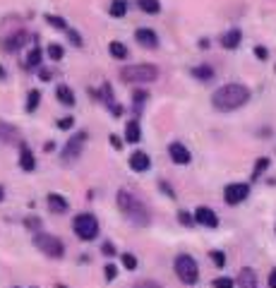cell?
Wrapping results in <instances>:
<instances>
[{"label":"cell","mask_w":276,"mask_h":288,"mask_svg":"<svg viewBox=\"0 0 276 288\" xmlns=\"http://www.w3.org/2000/svg\"><path fill=\"white\" fill-rule=\"evenodd\" d=\"M72 228L79 240H94L99 235V221L94 214H77L72 221Z\"/></svg>","instance_id":"5b68a950"},{"label":"cell","mask_w":276,"mask_h":288,"mask_svg":"<svg viewBox=\"0 0 276 288\" xmlns=\"http://www.w3.org/2000/svg\"><path fill=\"white\" fill-rule=\"evenodd\" d=\"M120 259H123V267H125V269H137V257H135V254H130V252H125V254H123V257H120Z\"/></svg>","instance_id":"f546056e"},{"label":"cell","mask_w":276,"mask_h":288,"mask_svg":"<svg viewBox=\"0 0 276 288\" xmlns=\"http://www.w3.org/2000/svg\"><path fill=\"white\" fill-rule=\"evenodd\" d=\"M101 250H104V254H115V248H113V243H104V248H101Z\"/></svg>","instance_id":"f35d334b"},{"label":"cell","mask_w":276,"mask_h":288,"mask_svg":"<svg viewBox=\"0 0 276 288\" xmlns=\"http://www.w3.org/2000/svg\"><path fill=\"white\" fill-rule=\"evenodd\" d=\"M68 34H70V41H72V43H74V46H77V48H82V46H84V41H82V36L77 34L74 29H68Z\"/></svg>","instance_id":"836d02e7"},{"label":"cell","mask_w":276,"mask_h":288,"mask_svg":"<svg viewBox=\"0 0 276 288\" xmlns=\"http://www.w3.org/2000/svg\"><path fill=\"white\" fill-rule=\"evenodd\" d=\"M175 274H178V279H180L183 284H187V286L197 284V279H200V267H197L195 257H190V254H178V257H175Z\"/></svg>","instance_id":"277c9868"},{"label":"cell","mask_w":276,"mask_h":288,"mask_svg":"<svg viewBox=\"0 0 276 288\" xmlns=\"http://www.w3.org/2000/svg\"><path fill=\"white\" fill-rule=\"evenodd\" d=\"M34 245H36L43 254L53 257V259H60V257L65 254V245H63V240H60V238H55V235H51V233H36L34 235Z\"/></svg>","instance_id":"8992f818"},{"label":"cell","mask_w":276,"mask_h":288,"mask_svg":"<svg viewBox=\"0 0 276 288\" xmlns=\"http://www.w3.org/2000/svg\"><path fill=\"white\" fill-rule=\"evenodd\" d=\"M211 286L214 288H233V279H228V276H219V279H214V281H211Z\"/></svg>","instance_id":"1f68e13d"},{"label":"cell","mask_w":276,"mask_h":288,"mask_svg":"<svg viewBox=\"0 0 276 288\" xmlns=\"http://www.w3.org/2000/svg\"><path fill=\"white\" fill-rule=\"evenodd\" d=\"M178 218L183 221L185 226H192V216L187 214V212H178Z\"/></svg>","instance_id":"74e56055"},{"label":"cell","mask_w":276,"mask_h":288,"mask_svg":"<svg viewBox=\"0 0 276 288\" xmlns=\"http://www.w3.org/2000/svg\"><path fill=\"white\" fill-rule=\"evenodd\" d=\"M192 221H197L200 226H207V228H216L219 226V216H216L214 209H209V207H197Z\"/></svg>","instance_id":"9c48e42d"},{"label":"cell","mask_w":276,"mask_h":288,"mask_svg":"<svg viewBox=\"0 0 276 288\" xmlns=\"http://www.w3.org/2000/svg\"><path fill=\"white\" fill-rule=\"evenodd\" d=\"M267 168H269V159H267V156L257 159V163H255V171H252V178H259V176H262Z\"/></svg>","instance_id":"83f0119b"},{"label":"cell","mask_w":276,"mask_h":288,"mask_svg":"<svg viewBox=\"0 0 276 288\" xmlns=\"http://www.w3.org/2000/svg\"><path fill=\"white\" fill-rule=\"evenodd\" d=\"M135 38H137V43H139V46H144V48H159V36H156L154 29L142 27V29H137V32H135Z\"/></svg>","instance_id":"30bf717a"},{"label":"cell","mask_w":276,"mask_h":288,"mask_svg":"<svg viewBox=\"0 0 276 288\" xmlns=\"http://www.w3.org/2000/svg\"><path fill=\"white\" fill-rule=\"evenodd\" d=\"M125 140L132 142V144H137L139 140H142V127H139L137 120H130L128 125H125Z\"/></svg>","instance_id":"ffe728a7"},{"label":"cell","mask_w":276,"mask_h":288,"mask_svg":"<svg viewBox=\"0 0 276 288\" xmlns=\"http://www.w3.org/2000/svg\"><path fill=\"white\" fill-rule=\"evenodd\" d=\"M209 257H211V262L216 264V267H226V254L221 250H211L209 252Z\"/></svg>","instance_id":"4dcf8cb0"},{"label":"cell","mask_w":276,"mask_h":288,"mask_svg":"<svg viewBox=\"0 0 276 288\" xmlns=\"http://www.w3.org/2000/svg\"><path fill=\"white\" fill-rule=\"evenodd\" d=\"M269 288H276V269L269 271Z\"/></svg>","instance_id":"b9f144b4"},{"label":"cell","mask_w":276,"mask_h":288,"mask_svg":"<svg viewBox=\"0 0 276 288\" xmlns=\"http://www.w3.org/2000/svg\"><path fill=\"white\" fill-rule=\"evenodd\" d=\"M240 41H242V32H240V29H228L226 34L221 36V46H223L226 51H233V48H238Z\"/></svg>","instance_id":"9a60e30c"},{"label":"cell","mask_w":276,"mask_h":288,"mask_svg":"<svg viewBox=\"0 0 276 288\" xmlns=\"http://www.w3.org/2000/svg\"><path fill=\"white\" fill-rule=\"evenodd\" d=\"M63 55H65V51H63L60 43H51V46H48V58H51V60H63Z\"/></svg>","instance_id":"f1b7e54d"},{"label":"cell","mask_w":276,"mask_h":288,"mask_svg":"<svg viewBox=\"0 0 276 288\" xmlns=\"http://www.w3.org/2000/svg\"><path fill=\"white\" fill-rule=\"evenodd\" d=\"M27 38H29L27 29H22V32H17L15 36H10V38H7L5 43H0V46H2V48H5L7 53H15V51H19V48H22V46L27 43Z\"/></svg>","instance_id":"4fadbf2b"},{"label":"cell","mask_w":276,"mask_h":288,"mask_svg":"<svg viewBox=\"0 0 276 288\" xmlns=\"http://www.w3.org/2000/svg\"><path fill=\"white\" fill-rule=\"evenodd\" d=\"M110 144H113L115 149H123V142L118 140V135H110Z\"/></svg>","instance_id":"60d3db41"},{"label":"cell","mask_w":276,"mask_h":288,"mask_svg":"<svg viewBox=\"0 0 276 288\" xmlns=\"http://www.w3.org/2000/svg\"><path fill=\"white\" fill-rule=\"evenodd\" d=\"M104 274H106V279H108V281H113V279H115V274H118V269H115V264H106V269H104Z\"/></svg>","instance_id":"d590c367"},{"label":"cell","mask_w":276,"mask_h":288,"mask_svg":"<svg viewBox=\"0 0 276 288\" xmlns=\"http://www.w3.org/2000/svg\"><path fill=\"white\" fill-rule=\"evenodd\" d=\"M38 101H41V91L38 89H32L29 96H27V113H34L38 108Z\"/></svg>","instance_id":"d4e9b609"},{"label":"cell","mask_w":276,"mask_h":288,"mask_svg":"<svg viewBox=\"0 0 276 288\" xmlns=\"http://www.w3.org/2000/svg\"><path fill=\"white\" fill-rule=\"evenodd\" d=\"M147 99H149V94H147V91H139V89H137L135 94H132V101H135V106H137V108L142 106V104H144Z\"/></svg>","instance_id":"d6a6232c"},{"label":"cell","mask_w":276,"mask_h":288,"mask_svg":"<svg viewBox=\"0 0 276 288\" xmlns=\"http://www.w3.org/2000/svg\"><path fill=\"white\" fill-rule=\"evenodd\" d=\"M2 197H5V190H2V187H0V202H2Z\"/></svg>","instance_id":"f6af8a7d"},{"label":"cell","mask_w":276,"mask_h":288,"mask_svg":"<svg viewBox=\"0 0 276 288\" xmlns=\"http://www.w3.org/2000/svg\"><path fill=\"white\" fill-rule=\"evenodd\" d=\"M38 77H41L43 82H48V79H51V70H38Z\"/></svg>","instance_id":"7bdbcfd3"},{"label":"cell","mask_w":276,"mask_h":288,"mask_svg":"<svg viewBox=\"0 0 276 288\" xmlns=\"http://www.w3.org/2000/svg\"><path fill=\"white\" fill-rule=\"evenodd\" d=\"M0 142L5 144L19 142V130L15 125H10V123H5L2 118H0Z\"/></svg>","instance_id":"5bb4252c"},{"label":"cell","mask_w":276,"mask_h":288,"mask_svg":"<svg viewBox=\"0 0 276 288\" xmlns=\"http://www.w3.org/2000/svg\"><path fill=\"white\" fill-rule=\"evenodd\" d=\"M46 22H48L51 27H55V29H65V32H68V22L63 17H58V15H46Z\"/></svg>","instance_id":"4316f807"},{"label":"cell","mask_w":276,"mask_h":288,"mask_svg":"<svg viewBox=\"0 0 276 288\" xmlns=\"http://www.w3.org/2000/svg\"><path fill=\"white\" fill-rule=\"evenodd\" d=\"M250 89L240 82H231V84H223L221 89L214 91L211 96V106L221 110V113H228V110H236V108H242L247 101H250Z\"/></svg>","instance_id":"6da1fadb"},{"label":"cell","mask_w":276,"mask_h":288,"mask_svg":"<svg viewBox=\"0 0 276 288\" xmlns=\"http://www.w3.org/2000/svg\"><path fill=\"white\" fill-rule=\"evenodd\" d=\"M137 5H139V10L147 12V15H159V12H161V2H159V0H137Z\"/></svg>","instance_id":"603a6c76"},{"label":"cell","mask_w":276,"mask_h":288,"mask_svg":"<svg viewBox=\"0 0 276 288\" xmlns=\"http://www.w3.org/2000/svg\"><path fill=\"white\" fill-rule=\"evenodd\" d=\"M38 65H41V48L34 46L29 51V55H27V68H38Z\"/></svg>","instance_id":"484cf974"},{"label":"cell","mask_w":276,"mask_h":288,"mask_svg":"<svg viewBox=\"0 0 276 288\" xmlns=\"http://www.w3.org/2000/svg\"><path fill=\"white\" fill-rule=\"evenodd\" d=\"M120 79L128 84H149L159 79V68L149 65V63H139V65H125L120 68Z\"/></svg>","instance_id":"3957f363"},{"label":"cell","mask_w":276,"mask_h":288,"mask_svg":"<svg viewBox=\"0 0 276 288\" xmlns=\"http://www.w3.org/2000/svg\"><path fill=\"white\" fill-rule=\"evenodd\" d=\"M132 288H161V284H156V281H137Z\"/></svg>","instance_id":"e575fe53"},{"label":"cell","mask_w":276,"mask_h":288,"mask_svg":"<svg viewBox=\"0 0 276 288\" xmlns=\"http://www.w3.org/2000/svg\"><path fill=\"white\" fill-rule=\"evenodd\" d=\"M238 286L240 288H257V276H255V271L250 269V267L240 269V274H238Z\"/></svg>","instance_id":"ac0fdd59"},{"label":"cell","mask_w":276,"mask_h":288,"mask_svg":"<svg viewBox=\"0 0 276 288\" xmlns=\"http://www.w3.org/2000/svg\"><path fill=\"white\" fill-rule=\"evenodd\" d=\"M115 202H118V209L125 214V218H128V221H132L135 226H149L151 214H149L147 204H144L139 197H135V195H132V192H128V190H118V197H115Z\"/></svg>","instance_id":"7a4b0ae2"},{"label":"cell","mask_w":276,"mask_h":288,"mask_svg":"<svg viewBox=\"0 0 276 288\" xmlns=\"http://www.w3.org/2000/svg\"><path fill=\"white\" fill-rule=\"evenodd\" d=\"M55 96H58V101H60L63 106H74V91L70 89L68 84H58Z\"/></svg>","instance_id":"d6986e66"},{"label":"cell","mask_w":276,"mask_h":288,"mask_svg":"<svg viewBox=\"0 0 276 288\" xmlns=\"http://www.w3.org/2000/svg\"><path fill=\"white\" fill-rule=\"evenodd\" d=\"M255 55H257L259 60H267V48H262V46H257V48H255Z\"/></svg>","instance_id":"ab89813d"},{"label":"cell","mask_w":276,"mask_h":288,"mask_svg":"<svg viewBox=\"0 0 276 288\" xmlns=\"http://www.w3.org/2000/svg\"><path fill=\"white\" fill-rule=\"evenodd\" d=\"M149 166H151V159H149V154H144V151H135L130 156V168L135 173H144V171H149Z\"/></svg>","instance_id":"7c38bea8"},{"label":"cell","mask_w":276,"mask_h":288,"mask_svg":"<svg viewBox=\"0 0 276 288\" xmlns=\"http://www.w3.org/2000/svg\"><path fill=\"white\" fill-rule=\"evenodd\" d=\"M247 195H250V185L247 182H231V185L223 187V202L228 207H236L240 202H245Z\"/></svg>","instance_id":"52a82bcc"},{"label":"cell","mask_w":276,"mask_h":288,"mask_svg":"<svg viewBox=\"0 0 276 288\" xmlns=\"http://www.w3.org/2000/svg\"><path fill=\"white\" fill-rule=\"evenodd\" d=\"M128 12V2L125 0H113L110 2V17H125Z\"/></svg>","instance_id":"cb8c5ba5"},{"label":"cell","mask_w":276,"mask_h":288,"mask_svg":"<svg viewBox=\"0 0 276 288\" xmlns=\"http://www.w3.org/2000/svg\"><path fill=\"white\" fill-rule=\"evenodd\" d=\"M168 154H171V159H173V163H180V166H185V163H190V151H187V146L180 142H173L171 146H168Z\"/></svg>","instance_id":"8fae6325"},{"label":"cell","mask_w":276,"mask_h":288,"mask_svg":"<svg viewBox=\"0 0 276 288\" xmlns=\"http://www.w3.org/2000/svg\"><path fill=\"white\" fill-rule=\"evenodd\" d=\"M27 226H29V228H36V226H38V218H29V221H27Z\"/></svg>","instance_id":"ee69618b"},{"label":"cell","mask_w":276,"mask_h":288,"mask_svg":"<svg viewBox=\"0 0 276 288\" xmlns=\"http://www.w3.org/2000/svg\"><path fill=\"white\" fill-rule=\"evenodd\" d=\"M19 166H22V171H27V173H32V171L36 168V159H34L32 149L24 146V144H22V149H19Z\"/></svg>","instance_id":"2e32d148"},{"label":"cell","mask_w":276,"mask_h":288,"mask_svg":"<svg viewBox=\"0 0 276 288\" xmlns=\"http://www.w3.org/2000/svg\"><path fill=\"white\" fill-rule=\"evenodd\" d=\"M74 125V118H63V120H58V127L60 130H70Z\"/></svg>","instance_id":"8d00e7d4"},{"label":"cell","mask_w":276,"mask_h":288,"mask_svg":"<svg viewBox=\"0 0 276 288\" xmlns=\"http://www.w3.org/2000/svg\"><path fill=\"white\" fill-rule=\"evenodd\" d=\"M46 202H48V209L53 214H65L68 212V199L63 197V195H58V192H51Z\"/></svg>","instance_id":"e0dca14e"},{"label":"cell","mask_w":276,"mask_h":288,"mask_svg":"<svg viewBox=\"0 0 276 288\" xmlns=\"http://www.w3.org/2000/svg\"><path fill=\"white\" fill-rule=\"evenodd\" d=\"M192 77L200 79V82H211L214 79V70L209 65H197V68H192Z\"/></svg>","instance_id":"44dd1931"},{"label":"cell","mask_w":276,"mask_h":288,"mask_svg":"<svg viewBox=\"0 0 276 288\" xmlns=\"http://www.w3.org/2000/svg\"><path fill=\"white\" fill-rule=\"evenodd\" d=\"M108 53L115 58V60H125L128 58V46L120 43V41H110L108 43Z\"/></svg>","instance_id":"7402d4cb"},{"label":"cell","mask_w":276,"mask_h":288,"mask_svg":"<svg viewBox=\"0 0 276 288\" xmlns=\"http://www.w3.org/2000/svg\"><path fill=\"white\" fill-rule=\"evenodd\" d=\"M84 142H87V132H77V135H72V137L68 140V144H65V149H63V161L65 163L74 161V159L82 154Z\"/></svg>","instance_id":"ba28073f"}]
</instances>
